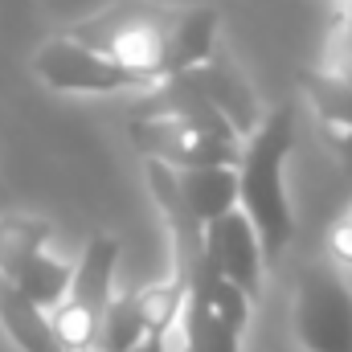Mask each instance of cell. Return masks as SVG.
<instances>
[{"label": "cell", "mask_w": 352, "mask_h": 352, "mask_svg": "<svg viewBox=\"0 0 352 352\" xmlns=\"http://www.w3.org/2000/svg\"><path fill=\"white\" fill-rule=\"evenodd\" d=\"M217 8L164 4V0H115L70 29L74 41L144 82H168L217 54Z\"/></svg>", "instance_id": "6da1fadb"}, {"label": "cell", "mask_w": 352, "mask_h": 352, "mask_svg": "<svg viewBox=\"0 0 352 352\" xmlns=\"http://www.w3.org/2000/svg\"><path fill=\"white\" fill-rule=\"evenodd\" d=\"M291 148H295V107L278 102L274 111L263 115L254 135H246L242 160H238V209L258 230L266 263H278L287 242L295 238V213H291L287 176H283Z\"/></svg>", "instance_id": "7a4b0ae2"}, {"label": "cell", "mask_w": 352, "mask_h": 352, "mask_svg": "<svg viewBox=\"0 0 352 352\" xmlns=\"http://www.w3.org/2000/svg\"><path fill=\"white\" fill-rule=\"evenodd\" d=\"M115 263H119V242L111 234L87 238V246H82V254L74 263L70 291L54 307V328H58L66 352L98 349L102 320H107V311L115 303Z\"/></svg>", "instance_id": "3957f363"}, {"label": "cell", "mask_w": 352, "mask_h": 352, "mask_svg": "<svg viewBox=\"0 0 352 352\" xmlns=\"http://www.w3.org/2000/svg\"><path fill=\"white\" fill-rule=\"evenodd\" d=\"M74 266L50 254V226L29 213H4L0 217V283L16 287L45 311L62 303L70 291Z\"/></svg>", "instance_id": "277c9868"}, {"label": "cell", "mask_w": 352, "mask_h": 352, "mask_svg": "<svg viewBox=\"0 0 352 352\" xmlns=\"http://www.w3.org/2000/svg\"><path fill=\"white\" fill-rule=\"evenodd\" d=\"M291 324L303 352H352V287L332 263L299 270Z\"/></svg>", "instance_id": "5b68a950"}, {"label": "cell", "mask_w": 352, "mask_h": 352, "mask_svg": "<svg viewBox=\"0 0 352 352\" xmlns=\"http://www.w3.org/2000/svg\"><path fill=\"white\" fill-rule=\"evenodd\" d=\"M33 74L50 90H62V94H115V90L144 87V78H135L131 70L94 54L90 45L74 41L70 33H62L37 50Z\"/></svg>", "instance_id": "8992f818"}, {"label": "cell", "mask_w": 352, "mask_h": 352, "mask_svg": "<svg viewBox=\"0 0 352 352\" xmlns=\"http://www.w3.org/2000/svg\"><path fill=\"white\" fill-rule=\"evenodd\" d=\"M205 263L213 266V274H221L230 287H238L250 303L258 299L263 291V242H258V230L250 226V217L242 209L217 217L205 226Z\"/></svg>", "instance_id": "52a82bcc"}, {"label": "cell", "mask_w": 352, "mask_h": 352, "mask_svg": "<svg viewBox=\"0 0 352 352\" xmlns=\"http://www.w3.org/2000/svg\"><path fill=\"white\" fill-rule=\"evenodd\" d=\"M176 78L192 90V94H201L213 111H221V115L234 123L238 135H254V127L263 123V119H258L254 90L246 87V78L238 74V66H234L230 58L213 54L209 62H201V66H192V70H184V74H176Z\"/></svg>", "instance_id": "ba28073f"}, {"label": "cell", "mask_w": 352, "mask_h": 352, "mask_svg": "<svg viewBox=\"0 0 352 352\" xmlns=\"http://www.w3.org/2000/svg\"><path fill=\"white\" fill-rule=\"evenodd\" d=\"M0 328L21 352H66L54 328V311H45L41 303H33L8 283H0Z\"/></svg>", "instance_id": "9c48e42d"}, {"label": "cell", "mask_w": 352, "mask_h": 352, "mask_svg": "<svg viewBox=\"0 0 352 352\" xmlns=\"http://www.w3.org/2000/svg\"><path fill=\"white\" fill-rule=\"evenodd\" d=\"M173 184L201 226L238 209V168H173Z\"/></svg>", "instance_id": "30bf717a"}, {"label": "cell", "mask_w": 352, "mask_h": 352, "mask_svg": "<svg viewBox=\"0 0 352 352\" xmlns=\"http://www.w3.org/2000/svg\"><path fill=\"white\" fill-rule=\"evenodd\" d=\"M180 352H242V328L213 307L184 299L180 307Z\"/></svg>", "instance_id": "8fae6325"}, {"label": "cell", "mask_w": 352, "mask_h": 352, "mask_svg": "<svg viewBox=\"0 0 352 352\" xmlns=\"http://www.w3.org/2000/svg\"><path fill=\"white\" fill-rule=\"evenodd\" d=\"M328 62H352V0H336V25H332Z\"/></svg>", "instance_id": "7c38bea8"}, {"label": "cell", "mask_w": 352, "mask_h": 352, "mask_svg": "<svg viewBox=\"0 0 352 352\" xmlns=\"http://www.w3.org/2000/svg\"><path fill=\"white\" fill-rule=\"evenodd\" d=\"M332 250H336V258L352 263V209H349V217L336 226V234H332Z\"/></svg>", "instance_id": "4fadbf2b"}, {"label": "cell", "mask_w": 352, "mask_h": 352, "mask_svg": "<svg viewBox=\"0 0 352 352\" xmlns=\"http://www.w3.org/2000/svg\"><path fill=\"white\" fill-rule=\"evenodd\" d=\"M332 144H336V156H340V164L352 173V131H344V135H332Z\"/></svg>", "instance_id": "5bb4252c"}, {"label": "cell", "mask_w": 352, "mask_h": 352, "mask_svg": "<svg viewBox=\"0 0 352 352\" xmlns=\"http://www.w3.org/2000/svg\"><path fill=\"white\" fill-rule=\"evenodd\" d=\"M135 352H168V340L164 336H152V340H144Z\"/></svg>", "instance_id": "9a60e30c"}]
</instances>
